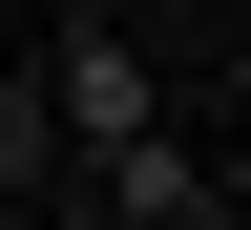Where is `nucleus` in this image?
Masks as SVG:
<instances>
[{
    "label": "nucleus",
    "instance_id": "obj_1",
    "mask_svg": "<svg viewBox=\"0 0 251 230\" xmlns=\"http://www.w3.org/2000/svg\"><path fill=\"white\" fill-rule=\"evenodd\" d=\"M21 126H63V147H126V126H168V84H147V42H105V21H84V42L42 63V105Z\"/></svg>",
    "mask_w": 251,
    "mask_h": 230
},
{
    "label": "nucleus",
    "instance_id": "obj_2",
    "mask_svg": "<svg viewBox=\"0 0 251 230\" xmlns=\"http://www.w3.org/2000/svg\"><path fill=\"white\" fill-rule=\"evenodd\" d=\"M84 168H105V209H126V230H209V209H230V168H209L188 126H126V147H84Z\"/></svg>",
    "mask_w": 251,
    "mask_h": 230
}]
</instances>
